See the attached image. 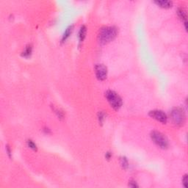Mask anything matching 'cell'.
<instances>
[{
  "label": "cell",
  "mask_w": 188,
  "mask_h": 188,
  "mask_svg": "<svg viewBox=\"0 0 188 188\" xmlns=\"http://www.w3.org/2000/svg\"><path fill=\"white\" fill-rule=\"evenodd\" d=\"M154 2L162 8H170L173 5V2L171 1H156Z\"/></svg>",
  "instance_id": "obj_8"
},
{
  "label": "cell",
  "mask_w": 188,
  "mask_h": 188,
  "mask_svg": "<svg viewBox=\"0 0 188 188\" xmlns=\"http://www.w3.org/2000/svg\"><path fill=\"white\" fill-rule=\"evenodd\" d=\"M149 115L150 117H152V118L161 122L162 124H166V123H167V115H166L163 111H162V110H152V111H151L149 113Z\"/></svg>",
  "instance_id": "obj_5"
},
{
  "label": "cell",
  "mask_w": 188,
  "mask_h": 188,
  "mask_svg": "<svg viewBox=\"0 0 188 188\" xmlns=\"http://www.w3.org/2000/svg\"><path fill=\"white\" fill-rule=\"evenodd\" d=\"M177 14H178V16L179 17L180 19L184 22L185 29L187 30V16L186 11H185L184 8H182V7H180V8L178 9Z\"/></svg>",
  "instance_id": "obj_7"
},
{
  "label": "cell",
  "mask_w": 188,
  "mask_h": 188,
  "mask_svg": "<svg viewBox=\"0 0 188 188\" xmlns=\"http://www.w3.org/2000/svg\"><path fill=\"white\" fill-rule=\"evenodd\" d=\"M86 32H87V28L85 26H82L79 32V43H82L85 38L86 35Z\"/></svg>",
  "instance_id": "obj_9"
},
{
  "label": "cell",
  "mask_w": 188,
  "mask_h": 188,
  "mask_svg": "<svg viewBox=\"0 0 188 188\" xmlns=\"http://www.w3.org/2000/svg\"><path fill=\"white\" fill-rule=\"evenodd\" d=\"M120 164H121V165L124 167V168H126V167H128V162L125 157L121 158V160H120Z\"/></svg>",
  "instance_id": "obj_13"
},
{
  "label": "cell",
  "mask_w": 188,
  "mask_h": 188,
  "mask_svg": "<svg viewBox=\"0 0 188 188\" xmlns=\"http://www.w3.org/2000/svg\"><path fill=\"white\" fill-rule=\"evenodd\" d=\"M32 47L31 45H28L25 48L24 51L23 52L22 56L24 58H29L32 54Z\"/></svg>",
  "instance_id": "obj_11"
},
{
  "label": "cell",
  "mask_w": 188,
  "mask_h": 188,
  "mask_svg": "<svg viewBox=\"0 0 188 188\" xmlns=\"http://www.w3.org/2000/svg\"><path fill=\"white\" fill-rule=\"evenodd\" d=\"M73 25L69 26L68 28H67L66 30V31H65L64 34H63V38H62V42H65L68 38V37L71 35V34L72 32H73Z\"/></svg>",
  "instance_id": "obj_10"
},
{
  "label": "cell",
  "mask_w": 188,
  "mask_h": 188,
  "mask_svg": "<svg viewBox=\"0 0 188 188\" xmlns=\"http://www.w3.org/2000/svg\"><path fill=\"white\" fill-rule=\"evenodd\" d=\"M27 145L30 148H32L34 151H37V146L34 142H32V141L30 140L27 141Z\"/></svg>",
  "instance_id": "obj_12"
},
{
  "label": "cell",
  "mask_w": 188,
  "mask_h": 188,
  "mask_svg": "<svg viewBox=\"0 0 188 188\" xmlns=\"http://www.w3.org/2000/svg\"><path fill=\"white\" fill-rule=\"evenodd\" d=\"M182 182H183V185H184V186L185 187H187V175H185L184 177H183L182 179Z\"/></svg>",
  "instance_id": "obj_15"
},
{
  "label": "cell",
  "mask_w": 188,
  "mask_h": 188,
  "mask_svg": "<svg viewBox=\"0 0 188 188\" xmlns=\"http://www.w3.org/2000/svg\"><path fill=\"white\" fill-rule=\"evenodd\" d=\"M110 157H111V154H110L109 153V152H108V153H107V154H106V158H107V159H108V160H109V159H110Z\"/></svg>",
  "instance_id": "obj_17"
},
{
  "label": "cell",
  "mask_w": 188,
  "mask_h": 188,
  "mask_svg": "<svg viewBox=\"0 0 188 188\" xmlns=\"http://www.w3.org/2000/svg\"><path fill=\"white\" fill-rule=\"evenodd\" d=\"M105 113H102V112H100L99 113V120L100 123H102L103 120H105Z\"/></svg>",
  "instance_id": "obj_14"
},
{
  "label": "cell",
  "mask_w": 188,
  "mask_h": 188,
  "mask_svg": "<svg viewBox=\"0 0 188 188\" xmlns=\"http://www.w3.org/2000/svg\"><path fill=\"white\" fill-rule=\"evenodd\" d=\"M95 72L98 79L102 81L105 80L107 76V68L102 64L96 65L95 66Z\"/></svg>",
  "instance_id": "obj_6"
},
{
  "label": "cell",
  "mask_w": 188,
  "mask_h": 188,
  "mask_svg": "<svg viewBox=\"0 0 188 188\" xmlns=\"http://www.w3.org/2000/svg\"><path fill=\"white\" fill-rule=\"evenodd\" d=\"M105 97L107 99L110 106L113 108L114 110H119L121 107L122 105H123L121 98L115 91H111V90L107 91L105 93Z\"/></svg>",
  "instance_id": "obj_3"
},
{
  "label": "cell",
  "mask_w": 188,
  "mask_h": 188,
  "mask_svg": "<svg viewBox=\"0 0 188 188\" xmlns=\"http://www.w3.org/2000/svg\"><path fill=\"white\" fill-rule=\"evenodd\" d=\"M118 34L117 28L115 26H105L101 28L99 33V40L101 44H106L115 39Z\"/></svg>",
  "instance_id": "obj_1"
},
{
  "label": "cell",
  "mask_w": 188,
  "mask_h": 188,
  "mask_svg": "<svg viewBox=\"0 0 188 188\" xmlns=\"http://www.w3.org/2000/svg\"><path fill=\"white\" fill-rule=\"evenodd\" d=\"M129 186L131 187H138V185H137V183L134 181H131L129 184Z\"/></svg>",
  "instance_id": "obj_16"
},
{
  "label": "cell",
  "mask_w": 188,
  "mask_h": 188,
  "mask_svg": "<svg viewBox=\"0 0 188 188\" xmlns=\"http://www.w3.org/2000/svg\"><path fill=\"white\" fill-rule=\"evenodd\" d=\"M170 118L173 124L178 126H183L185 123L186 115L183 109L180 107L173 108L170 113Z\"/></svg>",
  "instance_id": "obj_2"
},
{
  "label": "cell",
  "mask_w": 188,
  "mask_h": 188,
  "mask_svg": "<svg viewBox=\"0 0 188 188\" xmlns=\"http://www.w3.org/2000/svg\"><path fill=\"white\" fill-rule=\"evenodd\" d=\"M151 138L152 140L154 141V143L155 144L158 146L160 148L165 149L168 147L169 143L168 140L167 139L165 136L162 133L158 131H153L151 133Z\"/></svg>",
  "instance_id": "obj_4"
}]
</instances>
